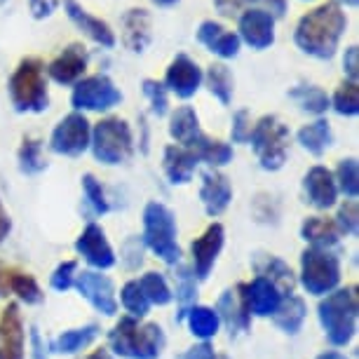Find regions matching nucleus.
Masks as SVG:
<instances>
[{"label": "nucleus", "mask_w": 359, "mask_h": 359, "mask_svg": "<svg viewBox=\"0 0 359 359\" xmlns=\"http://www.w3.org/2000/svg\"><path fill=\"white\" fill-rule=\"evenodd\" d=\"M303 188H306V198L317 209H331L338 200V188L334 172L322 165L313 167L303 179Z\"/></svg>", "instance_id": "obj_20"}, {"label": "nucleus", "mask_w": 359, "mask_h": 359, "mask_svg": "<svg viewBox=\"0 0 359 359\" xmlns=\"http://www.w3.org/2000/svg\"><path fill=\"white\" fill-rule=\"evenodd\" d=\"M223 242H226V230H223L221 223H212L198 240H193L191 254H193V268L198 280H207L209 277L223 249Z\"/></svg>", "instance_id": "obj_12"}, {"label": "nucleus", "mask_w": 359, "mask_h": 359, "mask_svg": "<svg viewBox=\"0 0 359 359\" xmlns=\"http://www.w3.org/2000/svg\"><path fill=\"white\" fill-rule=\"evenodd\" d=\"M249 132H252V118H249V111H237L233 115V130H230V137H233L235 144H247L249 141Z\"/></svg>", "instance_id": "obj_47"}, {"label": "nucleus", "mask_w": 359, "mask_h": 359, "mask_svg": "<svg viewBox=\"0 0 359 359\" xmlns=\"http://www.w3.org/2000/svg\"><path fill=\"white\" fill-rule=\"evenodd\" d=\"M252 0H214V8L221 12L223 17H233L237 12H242Z\"/></svg>", "instance_id": "obj_49"}, {"label": "nucleus", "mask_w": 359, "mask_h": 359, "mask_svg": "<svg viewBox=\"0 0 359 359\" xmlns=\"http://www.w3.org/2000/svg\"><path fill=\"white\" fill-rule=\"evenodd\" d=\"M87 62H90V57H87L85 45L73 43V45L66 47L59 57L52 59V64L47 66V73H50V78L54 80V83L73 85L85 76Z\"/></svg>", "instance_id": "obj_18"}, {"label": "nucleus", "mask_w": 359, "mask_h": 359, "mask_svg": "<svg viewBox=\"0 0 359 359\" xmlns=\"http://www.w3.org/2000/svg\"><path fill=\"white\" fill-rule=\"evenodd\" d=\"M191 151L198 155L200 162H207L212 169L228 165V162L233 160V148L219 139H209L207 134H202V137L195 141L191 146Z\"/></svg>", "instance_id": "obj_33"}, {"label": "nucleus", "mask_w": 359, "mask_h": 359, "mask_svg": "<svg viewBox=\"0 0 359 359\" xmlns=\"http://www.w3.org/2000/svg\"><path fill=\"white\" fill-rule=\"evenodd\" d=\"M317 359H348V357L341 355V352H336V350H327V352H322Z\"/></svg>", "instance_id": "obj_56"}, {"label": "nucleus", "mask_w": 359, "mask_h": 359, "mask_svg": "<svg viewBox=\"0 0 359 359\" xmlns=\"http://www.w3.org/2000/svg\"><path fill=\"white\" fill-rule=\"evenodd\" d=\"M301 284L308 294L327 296L341 282V261L329 249L308 247L301 254Z\"/></svg>", "instance_id": "obj_8"}, {"label": "nucleus", "mask_w": 359, "mask_h": 359, "mask_svg": "<svg viewBox=\"0 0 359 359\" xmlns=\"http://www.w3.org/2000/svg\"><path fill=\"white\" fill-rule=\"evenodd\" d=\"M76 252L97 270H108L115 266V252L108 242L104 228L90 223L76 240Z\"/></svg>", "instance_id": "obj_11"}, {"label": "nucleus", "mask_w": 359, "mask_h": 359, "mask_svg": "<svg viewBox=\"0 0 359 359\" xmlns=\"http://www.w3.org/2000/svg\"><path fill=\"white\" fill-rule=\"evenodd\" d=\"M240 40H245L254 50H266L275 43V19L259 8H247L240 17Z\"/></svg>", "instance_id": "obj_16"}, {"label": "nucleus", "mask_w": 359, "mask_h": 359, "mask_svg": "<svg viewBox=\"0 0 359 359\" xmlns=\"http://www.w3.org/2000/svg\"><path fill=\"white\" fill-rule=\"evenodd\" d=\"M76 287L101 315H115L118 313V301H115V287L106 275L94 273V270H85V273L76 275Z\"/></svg>", "instance_id": "obj_14"}, {"label": "nucleus", "mask_w": 359, "mask_h": 359, "mask_svg": "<svg viewBox=\"0 0 359 359\" xmlns=\"http://www.w3.org/2000/svg\"><path fill=\"white\" fill-rule=\"evenodd\" d=\"M97 334H99L97 324H87V327H83V329L64 331L62 336H57L50 343V350L59 352V355H76V352L87 348V345H90L94 338H97Z\"/></svg>", "instance_id": "obj_32"}, {"label": "nucleus", "mask_w": 359, "mask_h": 359, "mask_svg": "<svg viewBox=\"0 0 359 359\" xmlns=\"http://www.w3.org/2000/svg\"><path fill=\"white\" fill-rule=\"evenodd\" d=\"M85 359H113V355L108 352L106 348H99V350H94V352H90Z\"/></svg>", "instance_id": "obj_55"}, {"label": "nucleus", "mask_w": 359, "mask_h": 359, "mask_svg": "<svg viewBox=\"0 0 359 359\" xmlns=\"http://www.w3.org/2000/svg\"><path fill=\"white\" fill-rule=\"evenodd\" d=\"M242 291H245L249 315H254V317L275 315V310L280 308V303H282V294L268 280H263V277H256L254 282L242 284Z\"/></svg>", "instance_id": "obj_24"}, {"label": "nucleus", "mask_w": 359, "mask_h": 359, "mask_svg": "<svg viewBox=\"0 0 359 359\" xmlns=\"http://www.w3.org/2000/svg\"><path fill=\"white\" fill-rule=\"evenodd\" d=\"M64 8H66V15H69L71 22L76 24L85 36H90L97 45H101V47L115 45V33L111 26H108L104 19L90 15L78 0H64Z\"/></svg>", "instance_id": "obj_22"}, {"label": "nucleus", "mask_w": 359, "mask_h": 359, "mask_svg": "<svg viewBox=\"0 0 359 359\" xmlns=\"http://www.w3.org/2000/svg\"><path fill=\"white\" fill-rule=\"evenodd\" d=\"M90 148L94 158L104 165H123L125 160L132 158L134 153V139L132 127L123 118H104L94 125Z\"/></svg>", "instance_id": "obj_7"}, {"label": "nucleus", "mask_w": 359, "mask_h": 359, "mask_svg": "<svg viewBox=\"0 0 359 359\" xmlns=\"http://www.w3.org/2000/svg\"><path fill=\"white\" fill-rule=\"evenodd\" d=\"M252 266L256 270V275L268 280L280 294L291 296L296 289V275L291 270L289 263H284L280 256L275 254H254Z\"/></svg>", "instance_id": "obj_21"}, {"label": "nucleus", "mask_w": 359, "mask_h": 359, "mask_svg": "<svg viewBox=\"0 0 359 359\" xmlns=\"http://www.w3.org/2000/svg\"><path fill=\"white\" fill-rule=\"evenodd\" d=\"M176 219L162 202H148L144 209V245L160 261L176 266L181 261V247L176 242Z\"/></svg>", "instance_id": "obj_5"}, {"label": "nucleus", "mask_w": 359, "mask_h": 359, "mask_svg": "<svg viewBox=\"0 0 359 359\" xmlns=\"http://www.w3.org/2000/svg\"><path fill=\"white\" fill-rule=\"evenodd\" d=\"M289 139V127L277 115H263L259 123L252 125V132H249L252 148L266 172H277V169L284 167Z\"/></svg>", "instance_id": "obj_6"}, {"label": "nucleus", "mask_w": 359, "mask_h": 359, "mask_svg": "<svg viewBox=\"0 0 359 359\" xmlns=\"http://www.w3.org/2000/svg\"><path fill=\"white\" fill-rule=\"evenodd\" d=\"M216 315H219V322H223L230 329V334H245L252 324V315L247 310V301H245V291H242V284H237L235 289H226L219 296V303H216Z\"/></svg>", "instance_id": "obj_17"}, {"label": "nucleus", "mask_w": 359, "mask_h": 359, "mask_svg": "<svg viewBox=\"0 0 359 359\" xmlns=\"http://www.w3.org/2000/svg\"><path fill=\"white\" fill-rule=\"evenodd\" d=\"M289 97L294 99L303 111L313 113V115H324L331 106L329 94L324 92L322 87H315V85H296L294 90L289 92Z\"/></svg>", "instance_id": "obj_36"}, {"label": "nucleus", "mask_w": 359, "mask_h": 359, "mask_svg": "<svg viewBox=\"0 0 359 359\" xmlns=\"http://www.w3.org/2000/svg\"><path fill=\"white\" fill-rule=\"evenodd\" d=\"M169 134L176 144H181L184 148H191L195 141L202 137V130H200V118L195 113V108L191 106H181L176 108L169 118Z\"/></svg>", "instance_id": "obj_27"}, {"label": "nucleus", "mask_w": 359, "mask_h": 359, "mask_svg": "<svg viewBox=\"0 0 359 359\" xmlns=\"http://www.w3.org/2000/svg\"><path fill=\"white\" fill-rule=\"evenodd\" d=\"M334 179H336V188L345 195V198L355 200L359 195V167H357L355 158H345L338 162Z\"/></svg>", "instance_id": "obj_39"}, {"label": "nucleus", "mask_w": 359, "mask_h": 359, "mask_svg": "<svg viewBox=\"0 0 359 359\" xmlns=\"http://www.w3.org/2000/svg\"><path fill=\"white\" fill-rule=\"evenodd\" d=\"M179 359H219V357H216V352H214L212 345L205 341V343H200V345H193L191 350H186Z\"/></svg>", "instance_id": "obj_51"}, {"label": "nucleus", "mask_w": 359, "mask_h": 359, "mask_svg": "<svg viewBox=\"0 0 359 359\" xmlns=\"http://www.w3.org/2000/svg\"><path fill=\"white\" fill-rule=\"evenodd\" d=\"M76 275H78V263L76 261H64L59 263L57 270L50 277L52 289L57 291H69L73 284H76Z\"/></svg>", "instance_id": "obj_46"}, {"label": "nucleus", "mask_w": 359, "mask_h": 359, "mask_svg": "<svg viewBox=\"0 0 359 359\" xmlns=\"http://www.w3.org/2000/svg\"><path fill=\"white\" fill-rule=\"evenodd\" d=\"M306 315H308L306 301L291 294L287 298H282V303H280V308L275 310L273 320H275L277 327L284 331V334L294 336V334H298V331H301L303 322H306Z\"/></svg>", "instance_id": "obj_30"}, {"label": "nucleus", "mask_w": 359, "mask_h": 359, "mask_svg": "<svg viewBox=\"0 0 359 359\" xmlns=\"http://www.w3.org/2000/svg\"><path fill=\"white\" fill-rule=\"evenodd\" d=\"M92 139V127L90 120L83 113H69L66 118L59 120V125L54 127L50 137V148L52 153L66 155V158H78L90 148Z\"/></svg>", "instance_id": "obj_10"}, {"label": "nucleus", "mask_w": 359, "mask_h": 359, "mask_svg": "<svg viewBox=\"0 0 359 359\" xmlns=\"http://www.w3.org/2000/svg\"><path fill=\"white\" fill-rule=\"evenodd\" d=\"M17 160H19L22 174H40L43 169H47V160L43 158V146H40V141L33 137L22 139Z\"/></svg>", "instance_id": "obj_37"}, {"label": "nucleus", "mask_w": 359, "mask_h": 359, "mask_svg": "<svg viewBox=\"0 0 359 359\" xmlns=\"http://www.w3.org/2000/svg\"><path fill=\"white\" fill-rule=\"evenodd\" d=\"M357 45H350L348 50H345V57H343V71L345 76H348L350 83H357Z\"/></svg>", "instance_id": "obj_48"}, {"label": "nucleus", "mask_w": 359, "mask_h": 359, "mask_svg": "<svg viewBox=\"0 0 359 359\" xmlns=\"http://www.w3.org/2000/svg\"><path fill=\"white\" fill-rule=\"evenodd\" d=\"M195 296H198V284H195V275H191L188 268H179L176 275V301H179V320H184L186 310L195 306Z\"/></svg>", "instance_id": "obj_41"}, {"label": "nucleus", "mask_w": 359, "mask_h": 359, "mask_svg": "<svg viewBox=\"0 0 359 359\" xmlns=\"http://www.w3.org/2000/svg\"><path fill=\"white\" fill-rule=\"evenodd\" d=\"M296 139L308 153L320 158V155H324V151L334 144V132H331V125L327 120H315V123H310V125H303L301 130H298Z\"/></svg>", "instance_id": "obj_31"}, {"label": "nucleus", "mask_w": 359, "mask_h": 359, "mask_svg": "<svg viewBox=\"0 0 359 359\" xmlns=\"http://www.w3.org/2000/svg\"><path fill=\"white\" fill-rule=\"evenodd\" d=\"M120 301H123V308L130 313V317H137V320L146 317L148 310H151V303H148L137 280H130L125 284L123 291H120Z\"/></svg>", "instance_id": "obj_40"}, {"label": "nucleus", "mask_w": 359, "mask_h": 359, "mask_svg": "<svg viewBox=\"0 0 359 359\" xmlns=\"http://www.w3.org/2000/svg\"><path fill=\"white\" fill-rule=\"evenodd\" d=\"M31 345H33V359H47V350H45V343L40 338L38 329L33 327L31 329Z\"/></svg>", "instance_id": "obj_53"}, {"label": "nucleus", "mask_w": 359, "mask_h": 359, "mask_svg": "<svg viewBox=\"0 0 359 359\" xmlns=\"http://www.w3.org/2000/svg\"><path fill=\"white\" fill-rule=\"evenodd\" d=\"M331 106L338 115H357L359 113V90H357V83H345L338 87L334 99H329Z\"/></svg>", "instance_id": "obj_42"}, {"label": "nucleus", "mask_w": 359, "mask_h": 359, "mask_svg": "<svg viewBox=\"0 0 359 359\" xmlns=\"http://www.w3.org/2000/svg\"><path fill=\"white\" fill-rule=\"evenodd\" d=\"M200 165L198 155H195L191 148L184 146H167L165 155H162V167H165L167 179L172 181L174 186H184L193 179L195 167Z\"/></svg>", "instance_id": "obj_25"}, {"label": "nucleus", "mask_w": 359, "mask_h": 359, "mask_svg": "<svg viewBox=\"0 0 359 359\" xmlns=\"http://www.w3.org/2000/svg\"><path fill=\"white\" fill-rule=\"evenodd\" d=\"M3 273H5V266L0 263V296H5L8 291H5V280H3Z\"/></svg>", "instance_id": "obj_58"}, {"label": "nucleus", "mask_w": 359, "mask_h": 359, "mask_svg": "<svg viewBox=\"0 0 359 359\" xmlns=\"http://www.w3.org/2000/svg\"><path fill=\"white\" fill-rule=\"evenodd\" d=\"M162 85L169 92H174L179 99H191L202 85V69L188 54H176L165 73V83Z\"/></svg>", "instance_id": "obj_13"}, {"label": "nucleus", "mask_w": 359, "mask_h": 359, "mask_svg": "<svg viewBox=\"0 0 359 359\" xmlns=\"http://www.w3.org/2000/svg\"><path fill=\"white\" fill-rule=\"evenodd\" d=\"M10 230H12V221H10L8 212H5L3 202H0V242H3L5 237L10 235Z\"/></svg>", "instance_id": "obj_54"}, {"label": "nucleus", "mask_w": 359, "mask_h": 359, "mask_svg": "<svg viewBox=\"0 0 359 359\" xmlns=\"http://www.w3.org/2000/svg\"><path fill=\"white\" fill-rule=\"evenodd\" d=\"M176 3H179V0H153V5H158V8H172Z\"/></svg>", "instance_id": "obj_57"}, {"label": "nucleus", "mask_w": 359, "mask_h": 359, "mask_svg": "<svg viewBox=\"0 0 359 359\" xmlns=\"http://www.w3.org/2000/svg\"><path fill=\"white\" fill-rule=\"evenodd\" d=\"M198 40L209 52H214L216 57H221V59H235L237 54H240L242 40L237 38V33L226 31L219 22H212V19H207V22L200 24Z\"/></svg>", "instance_id": "obj_23"}, {"label": "nucleus", "mask_w": 359, "mask_h": 359, "mask_svg": "<svg viewBox=\"0 0 359 359\" xmlns=\"http://www.w3.org/2000/svg\"><path fill=\"white\" fill-rule=\"evenodd\" d=\"M331 3H341V5H348V8H357V3H359V0H331Z\"/></svg>", "instance_id": "obj_59"}, {"label": "nucleus", "mask_w": 359, "mask_h": 359, "mask_svg": "<svg viewBox=\"0 0 359 359\" xmlns=\"http://www.w3.org/2000/svg\"><path fill=\"white\" fill-rule=\"evenodd\" d=\"M3 280H5V291H12L26 306H38V303L45 301L43 289H40V284L31 273H24L19 268H5Z\"/></svg>", "instance_id": "obj_28"}, {"label": "nucleus", "mask_w": 359, "mask_h": 359, "mask_svg": "<svg viewBox=\"0 0 359 359\" xmlns=\"http://www.w3.org/2000/svg\"><path fill=\"white\" fill-rule=\"evenodd\" d=\"M26 331L17 303H8L0 313V359H24Z\"/></svg>", "instance_id": "obj_15"}, {"label": "nucleus", "mask_w": 359, "mask_h": 359, "mask_svg": "<svg viewBox=\"0 0 359 359\" xmlns=\"http://www.w3.org/2000/svg\"><path fill=\"white\" fill-rule=\"evenodd\" d=\"M202 80H207L209 92H212L223 106H228L230 101H233L235 80H233V73H230V69L226 64H212L207 69V76H202Z\"/></svg>", "instance_id": "obj_35"}, {"label": "nucleus", "mask_w": 359, "mask_h": 359, "mask_svg": "<svg viewBox=\"0 0 359 359\" xmlns=\"http://www.w3.org/2000/svg\"><path fill=\"white\" fill-rule=\"evenodd\" d=\"M137 282L151 306H167V303H172L174 294H172V289H169L167 280L160 273H146Z\"/></svg>", "instance_id": "obj_38"}, {"label": "nucleus", "mask_w": 359, "mask_h": 359, "mask_svg": "<svg viewBox=\"0 0 359 359\" xmlns=\"http://www.w3.org/2000/svg\"><path fill=\"white\" fill-rule=\"evenodd\" d=\"M123 101L118 87L113 85V80L108 76H90L78 80L71 94L73 108L80 111H111L113 106H118Z\"/></svg>", "instance_id": "obj_9"}, {"label": "nucleus", "mask_w": 359, "mask_h": 359, "mask_svg": "<svg viewBox=\"0 0 359 359\" xmlns=\"http://www.w3.org/2000/svg\"><path fill=\"white\" fill-rule=\"evenodd\" d=\"M357 313H359V294L355 284L327 294V298L317 308V317H320V324L331 345L343 348V345H348L355 338Z\"/></svg>", "instance_id": "obj_3"}, {"label": "nucleus", "mask_w": 359, "mask_h": 359, "mask_svg": "<svg viewBox=\"0 0 359 359\" xmlns=\"http://www.w3.org/2000/svg\"><path fill=\"white\" fill-rule=\"evenodd\" d=\"M123 43L127 50L144 52L151 45V15L144 8H132L123 17Z\"/></svg>", "instance_id": "obj_26"}, {"label": "nucleus", "mask_w": 359, "mask_h": 359, "mask_svg": "<svg viewBox=\"0 0 359 359\" xmlns=\"http://www.w3.org/2000/svg\"><path fill=\"white\" fill-rule=\"evenodd\" d=\"M345 29H348V17L341 10V5L324 3L298 19L294 43L301 52L329 62V59H334Z\"/></svg>", "instance_id": "obj_1"}, {"label": "nucleus", "mask_w": 359, "mask_h": 359, "mask_svg": "<svg viewBox=\"0 0 359 359\" xmlns=\"http://www.w3.org/2000/svg\"><path fill=\"white\" fill-rule=\"evenodd\" d=\"M336 228L341 235H350L355 237L357 230H359V212H357V202L355 200H345L341 207H338V214H336Z\"/></svg>", "instance_id": "obj_43"}, {"label": "nucleus", "mask_w": 359, "mask_h": 359, "mask_svg": "<svg viewBox=\"0 0 359 359\" xmlns=\"http://www.w3.org/2000/svg\"><path fill=\"white\" fill-rule=\"evenodd\" d=\"M186 322H188V329H191L193 336L202 338V341H209V338H214L219 334V315L214 313L212 308L207 306H193L186 310Z\"/></svg>", "instance_id": "obj_34"}, {"label": "nucleus", "mask_w": 359, "mask_h": 359, "mask_svg": "<svg viewBox=\"0 0 359 359\" xmlns=\"http://www.w3.org/2000/svg\"><path fill=\"white\" fill-rule=\"evenodd\" d=\"M200 200L209 216H221L233 200V186H230L228 176L216 172V169H209V172L202 174Z\"/></svg>", "instance_id": "obj_19"}, {"label": "nucleus", "mask_w": 359, "mask_h": 359, "mask_svg": "<svg viewBox=\"0 0 359 359\" xmlns=\"http://www.w3.org/2000/svg\"><path fill=\"white\" fill-rule=\"evenodd\" d=\"M141 87H144L146 99L151 101L153 113L158 115V118H162V115H167V108H169L167 87L162 85V83H158V80H151V78H146L144 83H141Z\"/></svg>", "instance_id": "obj_45"}, {"label": "nucleus", "mask_w": 359, "mask_h": 359, "mask_svg": "<svg viewBox=\"0 0 359 359\" xmlns=\"http://www.w3.org/2000/svg\"><path fill=\"white\" fill-rule=\"evenodd\" d=\"M83 191H85L87 202H90L97 214H106L108 209H111V205H108V200H106L104 186H101V181H97V176L94 174L83 176Z\"/></svg>", "instance_id": "obj_44"}, {"label": "nucleus", "mask_w": 359, "mask_h": 359, "mask_svg": "<svg viewBox=\"0 0 359 359\" xmlns=\"http://www.w3.org/2000/svg\"><path fill=\"white\" fill-rule=\"evenodd\" d=\"M29 5H31V15L33 17L45 19V17H50L54 10H57L59 0H29Z\"/></svg>", "instance_id": "obj_50"}, {"label": "nucleus", "mask_w": 359, "mask_h": 359, "mask_svg": "<svg viewBox=\"0 0 359 359\" xmlns=\"http://www.w3.org/2000/svg\"><path fill=\"white\" fill-rule=\"evenodd\" d=\"M10 99L19 113H43L50 106L45 80V64L38 57H26L19 62L8 83Z\"/></svg>", "instance_id": "obj_4"}, {"label": "nucleus", "mask_w": 359, "mask_h": 359, "mask_svg": "<svg viewBox=\"0 0 359 359\" xmlns=\"http://www.w3.org/2000/svg\"><path fill=\"white\" fill-rule=\"evenodd\" d=\"M252 3H259V10L268 12L273 19L284 17V12H287V0H252Z\"/></svg>", "instance_id": "obj_52"}, {"label": "nucleus", "mask_w": 359, "mask_h": 359, "mask_svg": "<svg viewBox=\"0 0 359 359\" xmlns=\"http://www.w3.org/2000/svg\"><path fill=\"white\" fill-rule=\"evenodd\" d=\"M301 237L317 249H331V247L338 245L341 233H338L334 219L308 216V219L301 223Z\"/></svg>", "instance_id": "obj_29"}, {"label": "nucleus", "mask_w": 359, "mask_h": 359, "mask_svg": "<svg viewBox=\"0 0 359 359\" xmlns=\"http://www.w3.org/2000/svg\"><path fill=\"white\" fill-rule=\"evenodd\" d=\"M108 345L115 355L125 359H158L167 345L160 324H139L137 317H120L108 334Z\"/></svg>", "instance_id": "obj_2"}]
</instances>
